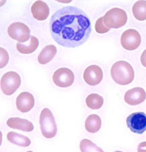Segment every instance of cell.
Wrapping results in <instances>:
<instances>
[{"label":"cell","instance_id":"603a6c76","mask_svg":"<svg viewBox=\"0 0 146 152\" xmlns=\"http://www.w3.org/2000/svg\"><path fill=\"white\" fill-rule=\"evenodd\" d=\"M9 61V55L7 51L0 48V68L6 66Z\"/></svg>","mask_w":146,"mask_h":152},{"label":"cell","instance_id":"7c38bea8","mask_svg":"<svg viewBox=\"0 0 146 152\" xmlns=\"http://www.w3.org/2000/svg\"><path fill=\"white\" fill-rule=\"evenodd\" d=\"M16 104L19 111L26 113L33 108L35 105V98L28 92L21 93L16 98Z\"/></svg>","mask_w":146,"mask_h":152},{"label":"cell","instance_id":"9a60e30c","mask_svg":"<svg viewBox=\"0 0 146 152\" xmlns=\"http://www.w3.org/2000/svg\"><path fill=\"white\" fill-rule=\"evenodd\" d=\"M57 53V48L53 45H49L43 49L38 56V62L41 64H46L52 60Z\"/></svg>","mask_w":146,"mask_h":152},{"label":"cell","instance_id":"ba28073f","mask_svg":"<svg viewBox=\"0 0 146 152\" xmlns=\"http://www.w3.org/2000/svg\"><path fill=\"white\" fill-rule=\"evenodd\" d=\"M126 124L133 133L142 134L146 131V114L143 112H135L126 118Z\"/></svg>","mask_w":146,"mask_h":152},{"label":"cell","instance_id":"5bb4252c","mask_svg":"<svg viewBox=\"0 0 146 152\" xmlns=\"http://www.w3.org/2000/svg\"><path fill=\"white\" fill-rule=\"evenodd\" d=\"M6 124L12 129L25 132H31L34 129V125L32 122L20 118H10L7 121Z\"/></svg>","mask_w":146,"mask_h":152},{"label":"cell","instance_id":"7a4b0ae2","mask_svg":"<svg viewBox=\"0 0 146 152\" xmlns=\"http://www.w3.org/2000/svg\"><path fill=\"white\" fill-rule=\"evenodd\" d=\"M111 76L114 81L120 85H126L133 82L135 78L133 68L125 61L114 63L111 68Z\"/></svg>","mask_w":146,"mask_h":152},{"label":"cell","instance_id":"6da1fadb","mask_svg":"<svg viewBox=\"0 0 146 152\" xmlns=\"http://www.w3.org/2000/svg\"><path fill=\"white\" fill-rule=\"evenodd\" d=\"M51 35L62 47L78 48L88 40L91 33L88 16L77 7L66 6L53 14L50 22Z\"/></svg>","mask_w":146,"mask_h":152},{"label":"cell","instance_id":"8fae6325","mask_svg":"<svg viewBox=\"0 0 146 152\" xmlns=\"http://www.w3.org/2000/svg\"><path fill=\"white\" fill-rule=\"evenodd\" d=\"M124 98L125 102L128 105H139L145 100L146 93L142 87H135L127 91Z\"/></svg>","mask_w":146,"mask_h":152},{"label":"cell","instance_id":"8992f818","mask_svg":"<svg viewBox=\"0 0 146 152\" xmlns=\"http://www.w3.org/2000/svg\"><path fill=\"white\" fill-rule=\"evenodd\" d=\"M141 42H142V38L140 34L135 29H128L121 35V45L126 50H135L139 47Z\"/></svg>","mask_w":146,"mask_h":152},{"label":"cell","instance_id":"4fadbf2b","mask_svg":"<svg viewBox=\"0 0 146 152\" xmlns=\"http://www.w3.org/2000/svg\"><path fill=\"white\" fill-rule=\"evenodd\" d=\"M31 13L37 20H45L50 14V8L45 2L36 1L31 6Z\"/></svg>","mask_w":146,"mask_h":152},{"label":"cell","instance_id":"d6986e66","mask_svg":"<svg viewBox=\"0 0 146 152\" xmlns=\"http://www.w3.org/2000/svg\"><path fill=\"white\" fill-rule=\"evenodd\" d=\"M133 13L135 18L139 21L146 20V1H138L133 6Z\"/></svg>","mask_w":146,"mask_h":152},{"label":"cell","instance_id":"d4e9b609","mask_svg":"<svg viewBox=\"0 0 146 152\" xmlns=\"http://www.w3.org/2000/svg\"><path fill=\"white\" fill-rule=\"evenodd\" d=\"M141 62L144 67H146V50L143 51L141 56Z\"/></svg>","mask_w":146,"mask_h":152},{"label":"cell","instance_id":"2e32d148","mask_svg":"<svg viewBox=\"0 0 146 152\" xmlns=\"http://www.w3.org/2000/svg\"><path fill=\"white\" fill-rule=\"evenodd\" d=\"M39 47L38 39L34 36H31L28 44L18 43L16 44V49L19 52L23 54H28L35 51Z\"/></svg>","mask_w":146,"mask_h":152},{"label":"cell","instance_id":"ffe728a7","mask_svg":"<svg viewBox=\"0 0 146 152\" xmlns=\"http://www.w3.org/2000/svg\"><path fill=\"white\" fill-rule=\"evenodd\" d=\"M86 104L87 107L92 110H98L104 104V98L96 94H90L86 98Z\"/></svg>","mask_w":146,"mask_h":152},{"label":"cell","instance_id":"30bf717a","mask_svg":"<svg viewBox=\"0 0 146 152\" xmlns=\"http://www.w3.org/2000/svg\"><path fill=\"white\" fill-rule=\"evenodd\" d=\"M104 74L101 68L97 65H91L85 70L83 78L87 84L91 86L99 85L103 79Z\"/></svg>","mask_w":146,"mask_h":152},{"label":"cell","instance_id":"4316f807","mask_svg":"<svg viewBox=\"0 0 146 152\" xmlns=\"http://www.w3.org/2000/svg\"><path fill=\"white\" fill-rule=\"evenodd\" d=\"M27 152H33L32 151H27Z\"/></svg>","mask_w":146,"mask_h":152},{"label":"cell","instance_id":"e0dca14e","mask_svg":"<svg viewBox=\"0 0 146 152\" xmlns=\"http://www.w3.org/2000/svg\"><path fill=\"white\" fill-rule=\"evenodd\" d=\"M85 129L89 133H95L99 131L101 126L100 117L97 114H91L87 118L85 123Z\"/></svg>","mask_w":146,"mask_h":152},{"label":"cell","instance_id":"7402d4cb","mask_svg":"<svg viewBox=\"0 0 146 152\" xmlns=\"http://www.w3.org/2000/svg\"><path fill=\"white\" fill-rule=\"evenodd\" d=\"M95 28H96L97 33L99 34L106 33L110 30V28L106 27L105 24H104L103 21V17H100L99 19H97L96 23V26H95Z\"/></svg>","mask_w":146,"mask_h":152},{"label":"cell","instance_id":"9c48e42d","mask_svg":"<svg viewBox=\"0 0 146 152\" xmlns=\"http://www.w3.org/2000/svg\"><path fill=\"white\" fill-rule=\"evenodd\" d=\"M74 80V75L72 71L67 68L58 69L53 75V81L58 87L66 88L71 86Z\"/></svg>","mask_w":146,"mask_h":152},{"label":"cell","instance_id":"cb8c5ba5","mask_svg":"<svg viewBox=\"0 0 146 152\" xmlns=\"http://www.w3.org/2000/svg\"><path fill=\"white\" fill-rule=\"evenodd\" d=\"M137 152H146V141L139 144Z\"/></svg>","mask_w":146,"mask_h":152},{"label":"cell","instance_id":"277c9868","mask_svg":"<svg viewBox=\"0 0 146 152\" xmlns=\"http://www.w3.org/2000/svg\"><path fill=\"white\" fill-rule=\"evenodd\" d=\"M103 21L106 27L119 28L125 25L127 22V15L124 10L114 8L106 12L103 17Z\"/></svg>","mask_w":146,"mask_h":152},{"label":"cell","instance_id":"3957f363","mask_svg":"<svg viewBox=\"0 0 146 152\" xmlns=\"http://www.w3.org/2000/svg\"><path fill=\"white\" fill-rule=\"evenodd\" d=\"M39 123L41 133L45 138H53L57 134V125L51 110L44 108L41 112Z\"/></svg>","mask_w":146,"mask_h":152},{"label":"cell","instance_id":"52a82bcc","mask_svg":"<svg viewBox=\"0 0 146 152\" xmlns=\"http://www.w3.org/2000/svg\"><path fill=\"white\" fill-rule=\"evenodd\" d=\"M30 28L23 23H14L9 26L8 33L12 39L18 41V43H24L31 38Z\"/></svg>","mask_w":146,"mask_h":152},{"label":"cell","instance_id":"484cf974","mask_svg":"<svg viewBox=\"0 0 146 152\" xmlns=\"http://www.w3.org/2000/svg\"><path fill=\"white\" fill-rule=\"evenodd\" d=\"M114 152H123V151H114Z\"/></svg>","mask_w":146,"mask_h":152},{"label":"cell","instance_id":"ac0fdd59","mask_svg":"<svg viewBox=\"0 0 146 152\" xmlns=\"http://www.w3.org/2000/svg\"><path fill=\"white\" fill-rule=\"evenodd\" d=\"M7 139L10 143L20 147H28L31 145V141L27 137L16 133L15 132H9L7 134Z\"/></svg>","mask_w":146,"mask_h":152},{"label":"cell","instance_id":"5b68a950","mask_svg":"<svg viewBox=\"0 0 146 152\" xmlns=\"http://www.w3.org/2000/svg\"><path fill=\"white\" fill-rule=\"evenodd\" d=\"M21 78L20 75L16 72L9 71L4 74L1 78V89L6 95H11L15 93L20 87Z\"/></svg>","mask_w":146,"mask_h":152},{"label":"cell","instance_id":"44dd1931","mask_svg":"<svg viewBox=\"0 0 146 152\" xmlns=\"http://www.w3.org/2000/svg\"><path fill=\"white\" fill-rule=\"evenodd\" d=\"M81 152H104L103 149L91 141L89 139H84L80 143Z\"/></svg>","mask_w":146,"mask_h":152}]
</instances>
